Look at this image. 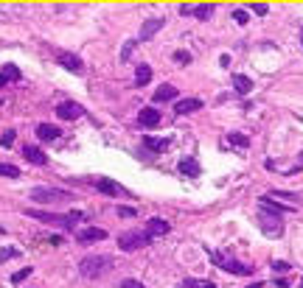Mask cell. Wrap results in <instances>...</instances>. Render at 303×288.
<instances>
[{
	"mask_svg": "<svg viewBox=\"0 0 303 288\" xmlns=\"http://www.w3.org/2000/svg\"><path fill=\"white\" fill-rule=\"evenodd\" d=\"M228 143L239 146V149H247V146H250V140L244 137V134H228Z\"/></svg>",
	"mask_w": 303,
	"mask_h": 288,
	"instance_id": "484cf974",
	"label": "cell"
},
{
	"mask_svg": "<svg viewBox=\"0 0 303 288\" xmlns=\"http://www.w3.org/2000/svg\"><path fill=\"white\" fill-rule=\"evenodd\" d=\"M56 115H59L62 120H79L82 115H87V112H85V107L76 101H62L59 107H56Z\"/></svg>",
	"mask_w": 303,
	"mask_h": 288,
	"instance_id": "52a82bcc",
	"label": "cell"
},
{
	"mask_svg": "<svg viewBox=\"0 0 303 288\" xmlns=\"http://www.w3.org/2000/svg\"><path fill=\"white\" fill-rule=\"evenodd\" d=\"M0 76L6 78V81H20L23 73L17 70V65H3V67H0Z\"/></svg>",
	"mask_w": 303,
	"mask_h": 288,
	"instance_id": "603a6c76",
	"label": "cell"
},
{
	"mask_svg": "<svg viewBox=\"0 0 303 288\" xmlns=\"http://www.w3.org/2000/svg\"><path fill=\"white\" fill-rule=\"evenodd\" d=\"M166 25V20L163 17H155V20H146L143 23V28H140V39H152V36L158 34L160 28Z\"/></svg>",
	"mask_w": 303,
	"mask_h": 288,
	"instance_id": "2e32d148",
	"label": "cell"
},
{
	"mask_svg": "<svg viewBox=\"0 0 303 288\" xmlns=\"http://www.w3.org/2000/svg\"><path fill=\"white\" fill-rule=\"evenodd\" d=\"M233 20H236L239 25H244L247 23V12H244V9H236V12H233Z\"/></svg>",
	"mask_w": 303,
	"mask_h": 288,
	"instance_id": "4dcf8cb0",
	"label": "cell"
},
{
	"mask_svg": "<svg viewBox=\"0 0 303 288\" xmlns=\"http://www.w3.org/2000/svg\"><path fill=\"white\" fill-rule=\"evenodd\" d=\"M104 238H107V232L98 229V227H87V229H79V232H76V241H79V244H96V241H104Z\"/></svg>",
	"mask_w": 303,
	"mask_h": 288,
	"instance_id": "7c38bea8",
	"label": "cell"
},
{
	"mask_svg": "<svg viewBox=\"0 0 303 288\" xmlns=\"http://www.w3.org/2000/svg\"><path fill=\"white\" fill-rule=\"evenodd\" d=\"M17 255H20V249H14V246H6V249H0V263H6V260L17 258Z\"/></svg>",
	"mask_w": 303,
	"mask_h": 288,
	"instance_id": "4316f807",
	"label": "cell"
},
{
	"mask_svg": "<svg viewBox=\"0 0 303 288\" xmlns=\"http://www.w3.org/2000/svg\"><path fill=\"white\" fill-rule=\"evenodd\" d=\"M135 45H138V42H135V39H129V42L124 45V51H121V62H127L129 56H132V48H135Z\"/></svg>",
	"mask_w": 303,
	"mask_h": 288,
	"instance_id": "f546056e",
	"label": "cell"
},
{
	"mask_svg": "<svg viewBox=\"0 0 303 288\" xmlns=\"http://www.w3.org/2000/svg\"><path fill=\"white\" fill-rule=\"evenodd\" d=\"M273 196H278V199H286V202H300V196H297V193H286V190H275Z\"/></svg>",
	"mask_w": 303,
	"mask_h": 288,
	"instance_id": "f1b7e54d",
	"label": "cell"
},
{
	"mask_svg": "<svg viewBox=\"0 0 303 288\" xmlns=\"http://www.w3.org/2000/svg\"><path fill=\"white\" fill-rule=\"evenodd\" d=\"M273 271H289V263H284V260H273Z\"/></svg>",
	"mask_w": 303,
	"mask_h": 288,
	"instance_id": "e575fe53",
	"label": "cell"
},
{
	"mask_svg": "<svg viewBox=\"0 0 303 288\" xmlns=\"http://www.w3.org/2000/svg\"><path fill=\"white\" fill-rule=\"evenodd\" d=\"M152 81V67L149 65H138L135 67V87H146Z\"/></svg>",
	"mask_w": 303,
	"mask_h": 288,
	"instance_id": "44dd1931",
	"label": "cell"
},
{
	"mask_svg": "<svg viewBox=\"0 0 303 288\" xmlns=\"http://www.w3.org/2000/svg\"><path fill=\"white\" fill-rule=\"evenodd\" d=\"M23 157L31 162V165H45L48 157H45L43 149H36V146H23Z\"/></svg>",
	"mask_w": 303,
	"mask_h": 288,
	"instance_id": "5bb4252c",
	"label": "cell"
},
{
	"mask_svg": "<svg viewBox=\"0 0 303 288\" xmlns=\"http://www.w3.org/2000/svg\"><path fill=\"white\" fill-rule=\"evenodd\" d=\"M9 84V81H6V78H3V76H0V87H6Z\"/></svg>",
	"mask_w": 303,
	"mask_h": 288,
	"instance_id": "b9f144b4",
	"label": "cell"
},
{
	"mask_svg": "<svg viewBox=\"0 0 303 288\" xmlns=\"http://www.w3.org/2000/svg\"><path fill=\"white\" fill-rule=\"evenodd\" d=\"M191 285H194V288H216L211 280H191Z\"/></svg>",
	"mask_w": 303,
	"mask_h": 288,
	"instance_id": "d6a6232c",
	"label": "cell"
},
{
	"mask_svg": "<svg viewBox=\"0 0 303 288\" xmlns=\"http://www.w3.org/2000/svg\"><path fill=\"white\" fill-rule=\"evenodd\" d=\"M208 255H211V260H213V263H216L222 271H228V274H239V277L253 274V269H250L247 263L236 260L233 255H228V252H219V249H208Z\"/></svg>",
	"mask_w": 303,
	"mask_h": 288,
	"instance_id": "7a4b0ae2",
	"label": "cell"
},
{
	"mask_svg": "<svg viewBox=\"0 0 303 288\" xmlns=\"http://www.w3.org/2000/svg\"><path fill=\"white\" fill-rule=\"evenodd\" d=\"M233 90H236L239 95H247V92H253V81H250L244 73H233Z\"/></svg>",
	"mask_w": 303,
	"mask_h": 288,
	"instance_id": "d6986e66",
	"label": "cell"
},
{
	"mask_svg": "<svg viewBox=\"0 0 303 288\" xmlns=\"http://www.w3.org/2000/svg\"><path fill=\"white\" fill-rule=\"evenodd\" d=\"M118 216L129 218V216H135V210H132V207H118Z\"/></svg>",
	"mask_w": 303,
	"mask_h": 288,
	"instance_id": "d590c367",
	"label": "cell"
},
{
	"mask_svg": "<svg viewBox=\"0 0 303 288\" xmlns=\"http://www.w3.org/2000/svg\"><path fill=\"white\" fill-rule=\"evenodd\" d=\"M109 269H112V258H109V255H87L79 263L82 277H101L104 271H109Z\"/></svg>",
	"mask_w": 303,
	"mask_h": 288,
	"instance_id": "3957f363",
	"label": "cell"
},
{
	"mask_svg": "<svg viewBox=\"0 0 303 288\" xmlns=\"http://www.w3.org/2000/svg\"><path fill=\"white\" fill-rule=\"evenodd\" d=\"M48 244H54V246H59V244H62V238H59V235H51V238H48Z\"/></svg>",
	"mask_w": 303,
	"mask_h": 288,
	"instance_id": "74e56055",
	"label": "cell"
},
{
	"mask_svg": "<svg viewBox=\"0 0 303 288\" xmlns=\"http://www.w3.org/2000/svg\"><path fill=\"white\" fill-rule=\"evenodd\" d=\"M143 143H146V149H152V151H166L171 146V140L169 137H143Z\"/></svg>",
	"mask_w": 303,
	"mask_h": 288,
	"instance_id": "7402d4cb",
	"label": "cell"
},
{
	"mask_svg": "<svg viewBox=\"0 0 303 288\" xmlns=\"http://www.w3.org/2000/svg\"><path fill=\"white\" fill-rule=\"evenodd\" d=\"M261 285H264V282H253V285H247V288H261Z\"/></svg>",
	"mask_w": 303,
	"mask_h": 288,
	"instance_id": "60d3db41",
	"label": "cell"
},
{
	"mask_svg": "<svg viewBox=\"0 0 303 288\" xmlns=\"http://www.w3.org/2000/svg\"><path fill=\"white\" fill-rule=\"evenodd\" d=\"M36 137L45 140V143H51V140L62 137V129L54 126V123H40V126H36Z\"/></svg>",
	"mask_w": 303,
	"mask_h": 288,
	"instance_id": "4fadbf2b",
	"label": "cell"
},
{
	"mask_svg": "<svg viewBox=\"0 0 303 288\" xmlns=\"http://www.w3.org/2000/svg\"><path fill=\"white\" fill-rule=\"evenodd\" d=\"M275 285H278V288H292L289 280H275Z\"/></svg>",
	"mask_w": 303,
	"mask_h": 288,
	"instance_id": "f35d334b",
	"label": "cell"
},
{
	"mask_svg": "<svg viewBox=\"0 0 303 288\" xmlns=\"http://www.w3.org/2000/svg\"><path fill=\"white\" fill-rule=\"evenodd\" d=\"M171 229L169 221H163V218H149V224H146V232H149V238H158V235H166Z\"/></svg>",
	"mask_w": 303,
	"mask_h": 288,
	"instance_id": "9a60e30c",
	"label": "cell"
},
{
	"mask_svg": "<svg viewBox=\"0 0 303 288\" xmlns=\"http://www.w3.org/2000/svg\"><path fill=\"white\" fill-rule=\"evenodd\" d=\"M14 137H17V134H14V129L3 132V134H0V149H12V146H14Z\"/></svg>",
	"mask_w": 303,
	"mask_h": 288,
	"instance_id": "d4e9b609",
	"label": "cell"
},
{
	"mask_svg": "<svg viewBox=\"0 0 303 288\" xmlns=\"http://www.w3.org/2000/svg\"><path fill=\"white\" fill-rule=\"evenodd\" d=\"M300 288H303V280H300Z\"/></svg>",
	"mask_w": 303,
	"mask_h": 288,
	"instance_id": "7bdbcfd3",
	"label": "cell"
},
{
	"mask_svg": "<svg viewBox=\"0 0 303 288\" xmlns=\"http://www.w3.org/2000/svg\"><path fill=\"white\" fill-rule=\"evenodd\" d=\"M258 224H261V229H264V235H270V238H281V235H284V221H281V216H275V213L258 210Z\"/></svg>",
	"mask_w": 303,
	"mask_h": 288,
	"instance_id": "8992f818",
	"label": "cell"
},
{
	"mask_svg": "<svg viewBox=\"0 0 303 288\" xmlns=\"http://www.w3.org/2000/svg\"><path fill=\"white\" fill-rule=\"evenodd\" d=\"M155 104H166V101H174L177 98V87H171V84H160L158 90H155Z\"/></svg>",
	"mask_w": 303,
	"mask_h": 288,
	"instance_id": "e0dca14e",
	"label": "cell"
},
{
	"mask_svg": "<svg viewBox=\"0 0 303 288\" xmlns=\"http://www.w3.org/2000/svg\"><path fill=\"white\" fill-rule=\"evenodd\" d=\"M25 216L36 218L40 224H48V227H62L70 229L82 221V213H45V210H25Z\"/></svg>",
	"mask_w": 303,
	"mask_h": 288,
	"instance_id": "6da1fadb",
	"label": "cell"
},
{
	"mask_svg": "<svg viewBox=\"0 0 303 288\" xmlns=\"http://www.w3.org/2000/svg\"><path fill=\"white\" fill-rule=\"evenodd\" d=\"M31 271H34V269H31V266H25V269H20L17 274H12V282H23L25 277H31Z\"/></svg>",
	"mask_w": 303,
	"mask_h": 288,
	"instance_id": "83f0119b",
	"label": "cell"
},
{
	"mask_svg": "<svg viewBox=\"0 0 303 288\" xmlns=\"http://www.w3.org/2000/svg\"><path fill=\"white\" fill-rule=\"evenodd\" d=\"M31 199L40 202V204H56V202H73L76 193L62 190V187H34V190H31Z\"/></svg>",
	"mask_w": 303,
	"mask_h": 288,
	"instance_id": "5b68a950",
	"label": "cell"
},
{
	"mask_svg": "<svg viewBox=\"0 0 303 288\" xmlns=\"http://www.w3.org/2000/svg\"><path fill=\"white\" fill-rule=\"evenodd\" d=\"M138 123H140L143 129H155V126L160 123V112H158L155 107H143V109L138 112Z\"/></svg>",
	"mask_w": 303,
	"mask_h": 288,
	"instance_id": "9c48e42d",
	"label": "cell"
},
{
	"mask_svg": "<svg viewBox=\"0 0 303 288\" xmlns=\"http://www.w3.org/2000/svg\"><path fill=\"white\" fill-rule=\"evenodd\" d=\"M93 185H96V190L104 193V196H124V193H127L118 182H112V179H96Z\"/></svg>",
	"mask_w": 303,
	"mask_h": 288,
	"instance_id": "8fae6325",
	"label": "cell"
},
{
	"mask_svg": "<svg viewBox=\"0 0 303 288\" xmlns=\"http://www.w3.org/2000/svg\"><path fill=\"white\" fill-rule=\"evenodd\" d=\"M56 62L70 73H85V62H82L76 54H70V51H59V54H56Z\"/></svg>",
	"mask_w": 303,
	"mask_h": 288,
	"instance_id": "ba28073f",
	"label": "cell"
},
{
	"mask_svg": "<svg viewBox=\"0 0 303 288\" xmlns=\"http://www.w3.org/2000/svg\"><path fill=\"white\" fill-rule=\"evenodd\" d=\"M180 174H185V176H200V162L194 160V157H185V160H180Z\"/></svg>",
	"mask_w": 303,
	"mask_h": 288,
	"instance_id": "ffe728a7",
	"label": "cell"
},
{
	"mask_svg": "<svg viewBox=\"0 0 303 288\" xmlns=\"http://www.w3.org/2000/svg\"><path fill=\"white\" fill-rule=\"evenodd\" d=\"M0 104H3V98H0Z\"/></svg>",
	"mask_w": 303,
	"mask_h": 288,
	"instance_id": "ee69618b",
	"label": "cell"
},
{
	"mask_svg": "<svg viewBox=\"0 0 303 288\" xmlns=\"http://www.w3.org/2000/svg\"><path fill=\"white\" fill-rule=\"evenodd\" d=\"M180 14H194V17H200V20H208L213 14V6L211 3H202V6H182Z\"/></svg>",
	"mask_w": 303,
	"mask_h": 288,
	"instance_id": "ac0fdd59",
	"label": "cell"
},
{
	"mask_svg": "<svg viewBox=\"0 0 303 288\" xmlns=\"http://www.w3.org/2000/svg\"><path fill=\"white\" fill-rule=\"evenodd\" d=\"M149 244L152 238L146 229H127V232L118 235V249H124V252H135V249H143Z\"/></svg>",
	"mask_w": 303,
	"mask_h": 288,
	"instance_id": "277c9868",
	"label": "cell"
},
{
	"mask_svg": "<svg viewBox=\"0 0 303 288\" xmlns=\"http://www.w3.org/2000/svg\"><path fill=\"white\" fill-rule=\"evenodd\" d=\"M174 62H180V65H185V62H191V56H188L185 51H177V54H174Z\"/></svg>",
	"mask_w": 303,
	"mask_h": 288,
	"instance_id": "836d02e7",
	"label": "cell"
},
{
	"mask_svg": "<svg viewBox=\"0 0 303 288\" xmlns=\"http://www.w3.org/2000/svg\"><path fill=\"white\" fill-rule=\"evenodd\" d=\"M177 288H194V285H191V280H182V282H180V285H177Z\"/></svg>",
	"mask_w": 303,
	"mask_h": 288,
	"instance_id": "ab89813d",
	"label": "cell"
},
{
	"mask_svg": "<svg viewBox=\"0 0 303 288\" xmlns=\"http://www.w3.org/2000/svg\"><path fill=\"white\" fill-rule=\"evenodd\" d=\"M250 9H253L255 14H267V6H264V3H253Z\"/></svg>",
	"mask_w": 303,
	"mask_h": 288,
	"instance_id": "8d00e7d4",
	"label": "cell"
},
{
	"mask_svg": "<svg viewBox=\"0 0 303 288\" xmlns=\"http://www.w3.org/2000/svg\"><path fill=\"white\" fill-rule=\"evenodd\" d=\"M118 288H143V282L140 280H121V285Z\"/></svg>",
	"mask_w": 303,
	"mask_h": 288,
	"instance_id": "1f68e13d",
	"label": "cell"
},
{
	"mask_svg": "<svg viewBox=\"0 0 303 288\" xmlns=\"http://www.w3.org/2000/svg\"><path fill=\"white\" fill-rule=\"evenodd\" d=\"M0 176L17 179V176H20V168H17V165H12V162H0Z\"/></svg>",
	"mask_w": 303,
	"mask_h": 288,
	"instance_id": "cb8c5ba5",
	"label": "cell"
},
{
	"mask_svg": "<svg viewBox=\"0 0 303 288\" xmlns=\"http://www.w3.org/2000/svg\"><path fill=\"white\" fill-rule=\"evenodd\" d=\"M202 101L200 98H180L174 101V115H191V112H200Z\"/></svg>",
	"mask_w": 303,
	"mask_h": 288,
	"instance_id": "30bf717a",
	"label": "cell"
}]
</instances>
